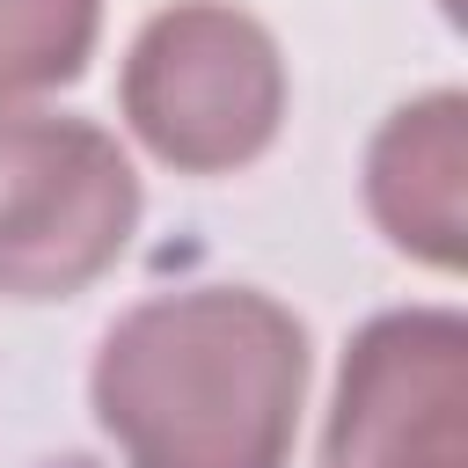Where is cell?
Segmentation results:
<instances>
[{
    "label": "cell",
    "instance_id": "1",
    "mask_svg": "<svg viewBox=\"0 0 468 468\" xmlns=\"http://www.w3.org/2000/svg\"><path fill=\"white\" fill-rule=\"evenodd\" d=\"M124 468H285L307 402V329L256 285L124 307L88 373Z\"/></svg>",
    "mask_w": 468,
    "mask_h": 468
},
{
    "label": "cell",
    "instance_id": "2",
    "mask_svg": "<svg viewBox=\"0 0 468 468\" xmlns=\"http://www.w3.org/2000/svg\"><path fill=\"white\" fill-rule=\"evenodd\" d=\"M117 102L161 168L227 176L278 139L285 58L278 37L234 0H176L132 37Z\"/></svg>",
    "mask_w": 468,
    "mask_h": 468
},
{
    "label": "cell",
    "instance_id": "3",
    "mask_svg": "<svg viewBox=\"0 0 468 468\" xmlns=\"http://www.w3.org/2000/svg\"><path fill=\"white\" fill-rule=\"evenodd\" d=\"M139 227V176L117 132L51 110H0V300L95 285Z\"/></svg>",
    "mask_w": 468,
    "mask_h": 468
},
{
    "label": "cell",
    "instance_id": "4",
    "mask_svg": "<svg viewBox=\"0 0 468 468\" xmlns=\"http://www.w3.org/2000/svg\"><path fill=\"white\" fill-rule=\"evenodd\" d=\"M322 468H468V322L453 307H395L351 336Z\"/></svg>",
    "mask_w": 468,
    "mask_h": 468
},
{
    "label": "cell",
    "instance_id": "5",
    "mask_svg": "<svg viewBox=\"0 0 468 468\" xmlns=\"http://www.w3.org/2000/svg\"><path fill=\"white\" fill-rule=\"evenodd\" d=\"M366 212L402 256L431 271H461L468 256V95L461 88H431L373 132Z\"/></svg>",
    "mask_w": 468,
    "mask_h": 468
},
{
    "label": "cell",
    "instance_id": "6",
    "mask_svg": "<svg viewBox=\"0 0 468 468\" xmlns=\"http://www.w3.org/2000/svg\"><path fill=\"white\" fill-rule=\"evenodd\" d=\"M102 37V0H0V110L66 88Z\"/></svg>",
    "mask_w": 468,
    "mask_h": 468
}]
</instances>
